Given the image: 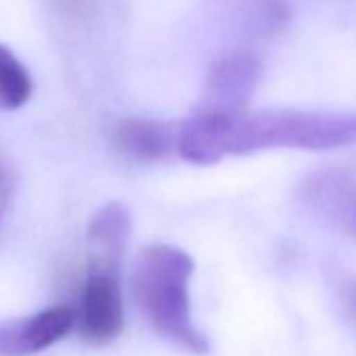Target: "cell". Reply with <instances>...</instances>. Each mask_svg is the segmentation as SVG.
I'll return each instance as SVG.
<instances>
[{
  "label": "cell",
  "instance_id": "9",
  "mask_svg": "<svg viewBox=\"0 0 356 356\" xmlns=\"http://www.w3.org/2000/svg\"><path fill=\"white\" fill-rule=\"evenodd\" d=\"M13 172L9 170V165L0 159V233H3L5 227V218L9 214L11 208V200H13Z\"/></svg>",
  "mask_w": 356,
  "mask_h": 356
},
{
  "label": "cell",
  "instance_id": "5",
  "mask_svg": "<svg viewBox=\"0 0 356 356\" xmlns=\"http://www.w3.org/2000/svg\"><path fill=\"white\" fill-rule=\"evenodd\" d=\"M181 124L149 120V118H126L115 124L111 132L113 147L136 161H161L178 151Z\"/></svg>",
  "mask_w": 356,
  "mask_h": 356
},
{
  "label": "cell",
  "instance_id": "10",
  "mask_svg": "<svg viewBox=\"0 0 356 356\" xmlns=\"http://www.w3.org/2000/svg\"><path fill=\"white\" fill-rule=\"evenodd\" d=\"M350 312H352L354 318H356V287H354L352 293H350Z\"/></svg>",
  "mask_w": 356,
  "mask_h": 356
},
{
  "label": "cell",
  "instance_id": "8",
  "mask_svg": "<svg viewBox=\"0 0 356 356\" xmlns=\"http://www.w3.org/2000/svg\"><path fill=\"white\" fill-rule=\"evenodd\" d=\"M34 348L28 333V316L0 321V356H32Z\"/></svg>",
  "mask_w": 356,
  "mask_h": 356
},
{
  "label": "cell",
  "instance_id": "7",
  "mask_svg": "<svg viewBox=\"0 0 356 356\" xmlns=\"http://www.w3.org/2000/svg\"><path fill=\"white\" fill-rule=\"evenodd\" d=\"M34 92V82L28 67L15 53L0 44V109L13 111L24 107Z\"/></svg>",
  "mask_w": 356,
  "mask_h": 356
},
{
  "label": "cell",
  "instance_id": "6",
  "mask_svg": "<svg viewBox=\"0 0 356 356\" xmlns=\"http://www.w3.org/2000/svg\"><path fill=\"white\" fill-rule=\"evenodd\" d=\"M132 233V214L120 204L111 202L97 210L88 222V266L120 273L122 258Z\"/></svg>",
  "mask_w": 356,
  "mask_h": 356
},
{
  "label": "cell",
  "instance_id": "2",
  "mask_svg": "<svg viewBox=\"0 0 356 356\" xmlns=\"http://www.w3.org/2000/svg\"><path fill=\"white\" fill-rule=\"evenodd\" d=\"M195 260L181 248L155 243L140 252L132 273L134 300L149 325L191 354H208L210 339L191 314L189 281Z\"/></svg>",
  "mask_w": 356,
  "mask_h": 356
},
{
  "label": "cell",
  "instance_id": "4",
  "mask_svg": "<svg viewBox=\"0 0 356 356\" xmlns=\"http://www.w3.org/2000/svg\"><path fill=\"white\" fill-rule=\"evenodd\" d=\"M260 78V63L248 53H235L218 59L208 74L204 99L197 111L237 113L245 111Z\"/></svg>",
  "mask_w": 356,
  "mask_h": 356
},
{
  "label": "cell",
  "instance_id": "3",
  "mask_svg": "<svg viewBox=\"0 0 356 356\" xmlns=\"http://www.w3.org/2000/svg\"><path fill=\"white\" fill-rule=\"evenodd\" d=\"M78 331L92 346L111 343L124 329L120 273L88 266L78 308Z\"/></svg>",
  "mask_w": 356,
  "mask_h": 356
},
{
  "label": "cell",
  "instance_id": "1",
  "mask_svg": "<svg viewBox=\"0 0 356 356\" xmlns=\"http://www.w3.org/2000/svg\"><path fill=\"white\" fill-rule=\"evenodd\" d=\"M356 143V113L260 109L237 113L195 111L181 122L178 153L193 165L270 149L331 151Z\"/></svg>",
  "mask_w": 356,
  "mask_h": 356
}]
</instances>
